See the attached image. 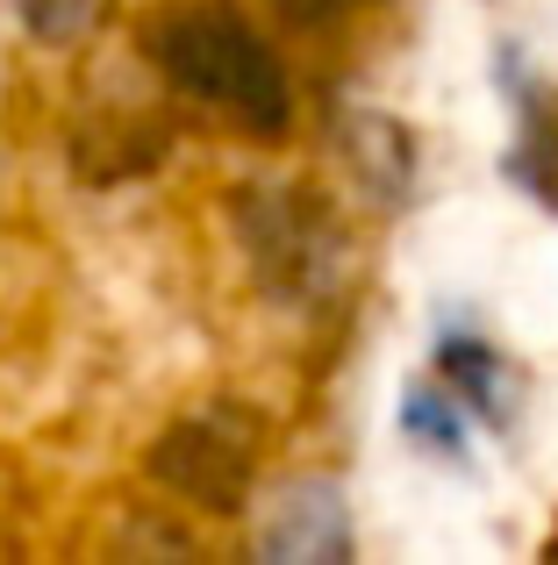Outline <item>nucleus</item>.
<instances>
[{
  "instance_id": "nucleus-1",
  "label": "nucleus",
  "mask_w": 558,
  "mask_h": 565,
  "mask_svg": "<svg viewBox=\"0 0 558 565\" xmlns=\"http://www.w3.org/2000/svg\"><path fill=\"white\" fill-rule=\"evenodd\" d=\"M137 43L186 100L215 108L229 129H244V137H287L293 79L279 65V51L237 8H208V0L158 8Z\"/></svg>"
},
{
  "instance_id": "nucleus-2",
  "label": "nucleus",
  "mask_w": 558,
  "mask_h": 565,
  "mask_svg": "<svg viewBox=\"0 0 558 565\" xmlns=\"http://www.w3.org/2000/svg\"><path fill=\"white\" fill-rule=\"evenodd\" d=\"M237 222V244L251 258L258 287L279 308H322L344 287V230H336V207L301 180H251L229 201Z\"/></svg>"
},
{
  "instance_id": "nucleus-3",
  "label": "nucleus",
  "mask_w": 558,
  "mask_h": 565,
  "mask_svg": "<svg viewBox=\"0 0 558 565\" xmlns=\"http://www.w3.org/2000/svg\"><path fill=\"white\" fill-rule=\"evenodd\" d=\"M151 480L180 494L201 515H244L258 480V437L237 408L223 415H186L151 444Z\"/></svg>"
},
{
  "instance_id": "nucleus-4",
  "label": "nucleus",
  "mask_w": 558,
  "mask_h": 565,
  "mask_svg": "<svg viewBox=\"0 0 558 565\" xmlns=\"http://www.w3.org/2000/svg\"><path fill=\"white\" fill-rule=\"evenodd\" d=\"M258 558H272V565H336V558H351L344 487L322 480V472L287 480L279 501L266 509V530H258Z\"/></svg>"
},
{
  "instance_id": "nucleus-5",
  "label": "nucleus",
  "mask_w": 558,
  "mask_h": 565,
  "mask_svg": "<svg viewBox=\"0 0 558 565\" xmlns=\"http://www.w3.org/2000/svg\"><path fill=\"white\" fill-rule=\"evenodd\" d=\"M437 380L480 415V423H508V365L494 344H480L473 330H444L437 344Z\"/></svg>"
},
{
  "instance_id": "nucleus-6",
  "label": "nucleus",
  "mask_w": 558,
  "mask_h": 565,
  "mask_svg": "<svg viewBox=\"0 0 558 565\" xmlns=\"http://www.w3.org/2000/svg\"><path fill=\"white\" fill-rule=\"evenodd\" d=\"M344 151H351V172L373 186V201H401L408 193V137L387 115H351Z\"/></svg>"
},
{
  "instance_id": "nucleus-7",
  "label": "nucleus",
  "mask_w": 558,
  "mask_h": 565,
  "mask_svg": "<svg viewBox=\"0 0 558 565\" xmlns=\"http://www.w3.org/2000/svg\"><path fill=\"white\" fill-rule=\"evenodd\" d=\"M465 423H473V408H465L444 380H437V386H416V394L401 401V429L422 444V451H437V458H451L465 444Z\"/></svg>"
},
{
  "instance_id": "nucleus-8",
  "label": "nucleus",
  "mask_w": 558,
  "mask_h": 565,
  "mask_svg": "<svg viewBox=\"0 0 558 565\" xmlns=\"http://www.w3.org/2000/svg\"><path fill=\"white\" fill-rule=\"evenodd\" d=\"M86 8H94V0H22V14H29L36 36H72V29L86 22Z\"/></svg>"
},
{
  "instance_id": "nucleus-9",
  "label": "nucleus",
  "mask_w": 558,
  "mask_h": 565,
  "mask_svg": "<svg viewBox=\"0 0 558 565\" xmlns=\"http://www.w3.org/2000/svg\"><path fill=\"white\" fill-rule=\"evenodd\" d=\"M279 8V22H293V29H330V22H344V14H358L365 0H272Z\"/></svg>"
}]
</instances>
